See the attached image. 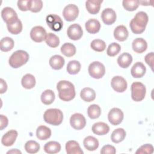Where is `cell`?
<instances>
[{"label": "cell", "mask_w": 154, "mask_h": 154, "mask_svg": "<svg viewBox=\"0 0 154 154\" xmlns=\"http://www.w3.org/2000/svg\"><path fill=\"white\" fill-rule=\"evenodd\" d=\"M59 98L63 101H70L75 97V90L73 84L66 80L60 81L57 85Z\"/></svg>", "instance_id": "6da1fadb"}, {"label": "cell", "mask_w": 154, "mask_h": 154, "mask_svg": "<svg viewBox=\"0 0 154 154\" xmlns=\"http://www.w3.org/2000/svg\"><path fill=\"white\" fill-rule=\"evenodd\" d=\"M149 20L148 16L144 11L138 12L130 22V28L132 32L139 34L143 33Z\"/></svg>", "instance_id": "7a4b0ae2"}, {"label": "cell", "mask_w": 154, "mask_h": 154, "mask_svg": "<svg viewBox=\"0 0 154 154\" xmlns=\"http://www.w3.org/2000/svg\"><path fill=\"white\" fill-rule=\"evenodd\" d=\"M43 119L48 124L58 126L60 125L63 119V112L57 108H50L47 109L43 114Z\"/></svg>", "instance_id": "3957f363"}, {"label": "cell", "mask_w": 154, "mask_h": 154, "mask_svg": "<svg viewBox=\"0 0 154 154\" xmlns=\"http://www.w3.org/2000/svg\"><path fill=\"white\" fill-rule=\"evenodd\" d=\"M29 60V54L25 51L18 50L10 56L8 63L10 66L14 69L20 67L26 64Z\"/></svg>", "instance_id": "277c9868"}, {"label": "cell", "mask_w": 154, "mask_h": 154, "mask_svg": "<svg viewBox=\"0 0 154 154\" xmlns=\"http://www.w3.org/2000/svg\"><path fill=\"white\" fill-rule=\"evenodd\" d=\"M131 97L135 102L143 100L146 96V89L145 85L140 82H134L131 87Z\"/></svg>", "instance_id": "5b68a950"}, {"label": "cell", "mask_w": 154, "mask_h": 154, "mask_svg": "<svg viewBox=\"0 0 154 154\" xmlns=\"http://www.w3.org/2000/svg\"><path fill=\"white\" fill-rule=\"evenodd\" d=\"M89 75L93 78L100 79L105 73V67L104 65L99 61H94L88 66Z\"/></svg>", "instance_id": "8992f818"}, {"label": "cell", "mask_w": 154, "mask_h": 154, "mask_svg": "<svg viewBox=\"0 0 154 154\" xmlns=\"http://www.w3.org/2000/svg\"><path fill=\"white\" fill-rule=\"evenodd\" d=\"M46 21L49 27L54 31H60L63 26V22L61 18L57 14H49L46 17Z\"/></svg>", "instance_id": "52a82bcc"}, {"label": "cell", "mask_w": 154, "mask_h": 154, "mask_svg": "<svg viewBox=\"0 0 154 154\" xmlns=\"http://www.w3.org/2000/svg\"><path fill=\"white\" fill-rule=\"evenodd\" d=\"M78 14V7L75 4H69L66 5L63 11V15L64 19L69 22L75 20L77 18Z\"/></svg>", "instance_id": "ba28073f"}, {"label": "cell", "mask_w": 154, "mask_h": 154, "mask_svg": "<svg viewBox=\"0 0 154 154\" xmlns=\"http://www.w3.org/2000/svg\"><path fill=\"white\" fill-rule=\"evenodd\" d=\"M47 33L45 29L41 26H34L30 32V37L35 42L40 43L45 40Z\"/></svg>", "instance_id": "9c48e42d"}, {"label": "cell", "mask_w": 154, "mask_h": 154, "mask_svg": "<svg viewBox=\"0 0 154 154\" xmlns=\"http://www.w3.org/2000/svg\"><path fill=\"white\" fill-rule=\"evenodd\" d=\"M123 112L118 108H112L108 112V119L111 124L116 126L120 124L123 119Z\"/></svg>", "instance_id": "30bf717a"}, {"label": "cell", "mask_w": 154, "mask_h": 154, "mask_svg": "<svg viewBox=\"0 0 154 154\" xmlns=\"http://www.w3.org/2000/svg\"><path fill=\"white\" fill-rule=\"evenodd\" d=\"M70 123L72 127L75 129L80 130L85 126L86 120L82 114L75 113L70 117Z\"/></svg>", "instance_id": "8fae6325"}, {"label": "cell", "mask_w": 154, "mask_h": 154, "mask_svg": "<svg viewBox=\"0 0 154 154\" xmlns=\"http://www.w3.org/2000/svg\"><path fill=\"white\" fill-rule=\"evenodd\" d=\"M112 88L118 93L124 92L128 87L126 81L120 76H114L111 81Z\"/></svg>", "instance_id": "7c38bea8"}, {"label": "cell", "mask_w": 154, "mask_h": 154, "mask_svg": "<svg viewBox=\"0 0 154 154\" xmlns=\"http://www.w3.org/2000/svg\"><path fill=\"white\" fill-rule=\"evenodd\" d=\"M1 17L3 20L7 23L10 24L16 21L19 18L16 12L11 7H5L1 11Z\"/></svg>", "instance_id": "4fadbf2b"}, {"label": "cell", "mask_w": 154, "mask_h": 154, "mask_svg": "<svg viewBox=\"0 0 154 154\" xmlns=\"http://www.w3.org/2000/svg\"><path fill=\"white\" fill-rule=\"evenodd\" d=\"M67 34L69 38L73 40H79L83 34L81 26L77 23H73L70 25L67 29Z\"/></svg>", "instance_id": "5bb4252c"}, {"label": "cell", "mask_w": 154, "mask_h": 154, "mask_svg": "<svg viewBox=\"0 0 154 154\" xmlns=\"http://www.w3.org/2000/svg\"><path fill=\"white\" fill-rule=\"evenodd\" d=\"M101 18L103 22L108 25L114 23L117 18L115 11L110 8L104 9L101 13Z\"/></svg>", "instance_id": "9a60e30c"}, {"label": "cell", "mask_w": 154, "mask_h": 154, "mask_svg": "<svg viewBox=\"0 0 154 154\" xmlns=\"http://www.w3.org/2000/svg\"><path fill=\"white\" fill-rule=\"evenodd\" d=\"M17 132L16 130H10L7 132H6L2 137L1 143L2 144L7 147L12 146L17 137Z\"/></svg>", "instance_id": "2e32d148"}, {"label": "cell", "mask_w": 154, "mask_h": 154, "mask_svg": "<svg viewBox=\"0 0 154 154\" xmlns=\"http://www.w3.org/2000/svg\"><path fill=\"white\" fill-rule=\"evenodd\" d=\"M146 72V68L143 63L141 62L135 63L131 70V75L135 78H140L143 77Z\"/></svg>", "instance_id": "e0dca14e"}, {"label": "cell", "mask_w": 154, "mask_h": 154, "mask_svg": "<svg viewBox=\"0 0 154 154\" xmlns=\"http://www.w3.org/2000/svg\"><path fill=\"white\" fill-rule=\"evenodd\" d=\"M128 35V31L124 25H119L114 29V37L118 41L123 42L126 40Z\"/></svg>", "instance_id": "ac0fdd59"}, {"label": "cell", "mask_w": 154, "mask_h": 154, "mask_svg": "<svg viewBox=\"0 0 154 154\" xmlns=\"http://www.w3.org/2000/svg\"><path fill=\"white\" fill-rule=\"evenodd\" d=\"M103 1L100 0H89L85 2V7L88 12L91 14L99 13L100 5Z\"/></svg>", "instance_id": "d6986e66"}, {"label": "cell", "mask_w": 154, "mask_h": 154, "mask_svg": "<svg viewBox=\"0 0 154 154\" xmlns=\"http://www.w3.org/2000/svg\"><path fill=\"white\" fill-rule=\"evenodd\" d=\"M66 150L67 154H82L83 151L79 143L74 140H70L66 144Z\"/></svg>", "instance_id": "ffe728a7"}, {"label": "cell", "mask_w": 154, "mask_h": 154, "mask_svg": "<svg viewBox=\"0 0 154 154\" xmlns=\"http://www.w3.org/2000/svg\"><path fill=\"white\" fill-rule=\"evenodd\" d=\"M91 129L94 134L98 135H103L109 132V127L105 123L100 122L93 124Z\"/></svg>", "instance_id": "44dd1931"}, {"label": "cell", "mask_w": 154, "mask_h": 154, "mask_svg": "<svg viewBox=\"0 0 154 154\" xmlns=\"http://www.w3.org/2000/svg\"><path fill=\"white\" fill-rule=\"evenodd\" d=\"M132 46L134 51L137 53L141 54L144 52L147 49V44L146 41L144 38H137L134 40Z\"/></svg>", "instance_id": "7402d4cb"}, {"label": "cell", "mask_w": 154, "mask_h": 154, "mask_svg": "<svg viewBox=\"0 0 154 154\" xmlns=\"http://www.w3.org/2000/svg\"><path fill=\"white\" fill-rule=\"evenodd\" d=\"M87 31L90 34H96L100 29V23L99 20L95 19H91L87 20L85 24Z\"/></svg>", "instance_id": "603a6c76"}, {"label": "cell", "mask_w": 154, "mask_h": 154, "mask_svg": "<svg viewBox=\"0 0 154 154\" xmlns=\"http://www.w3.org/2000/svg\"><path fill=\"white\" fill-rule=\"evenodd\" d=\"M65 63L64 59L60 55H55L49 59V65L54 70H60L63 68Z\"/></svg>", "instance_id": "cb8c5ba5"}, {"label": "cell", "mask_w": 154, "mask_h": 154, "mask_svg": "<svg viewBox=\"0 0 154 154\" xmlns=\"http://www.w3.org/2000/svg\"><path fill=\"white\" fill-rule=\"evenodd\" d=\"M84 147L89 151H94L99 147V141L95 137L93 136H88L85 137L83 141Z\"/></svg>", "instance_id": "d4e9b609"}, {"label": "cell", "mask_w": 154, "mask_h": 154, "mask_svg": "<svg viewBox=\"0 0 154 154\" xmlns=\"http://www.w3.org/2000/svg\"><path fill=\"white\" fill-rule=\"evenodd\" d=\"M132 61V55L127 52L122 54L117 58V63L119 66L122 68H128Z\"/></svg>", "instance_id": "484cf974"}, {"label": "cell", "mask_w": 154, "mask_h": 154, "mask_svg": "<svg viewBox=\"0 0 154 154\" xmlns=\"http://www.w3.org/2000/svg\"><path fill=\"white\" fill-rule=\"evenodd\" d=\"M80 96L83 100L90 102L95 99L96 93L93 89L89 87H85L81 91Z\"/></svg>", "instance_id": "4316f807"}, {"label": "cell", "mask_w": 154, "mask_h": 154, "mask_svg": "<svg viewBox=\"0 0 154 154\" xmlns=\"http://www.w3.org/2000/svg\"><path fill=\"white\" fill-rule=\"evenodd\" d=\"M51 135V130L47 126H40L36 130V136L40 140H46L50 138Z\"/></svg>", "instance_id": "83f0119b"}, {"label": "cell", "mask_w": 154, "mask_h": 154, "mask_svg": "<svg viewBox=\"0 0 154 154\" xmlns=\"http://www.w3.org/2000/svg\"><path fill=\"white\" fill-rule=\"evenodd\" d=\"M61 150V145L57 141H49L44 146V150L49 154H54L59 152Z\"/></svg>", "instance_id": "f1b7e54d"}, {"label": "cell", "mask_w": 154, "mask_h": 154, "mask_svg": "<svg viewBox=\"0 0 154 154\" xmlns=\"http://www.w3.org/2000/svg\"><path fill=\"white\" fill-rule=\"evenodd\" d=\"M21 84L25 88L31 89L35 85V77L30 73H27L22 77Z\"/></svg>", "instance_id": "f546056e"}, {"label": "cell", "mask_w": 154, "mask_h": 154, "mask_svg": "<svg viewBox=\"0 0 154 154\" xmlns=\"http://www.w3.org/2000/svg\"><path fill=\"white\" fill-rule=\"evenodd\" d=\"M126 137V131L123 128H117L111 134V139L114 143H119L122 141Z\"/></svg>", "instance_id": "4dcf8cb0"}, {"label": "cell", "mask_w": 154, "mask_h": 154, "mask_svg": "<svg viewBox=\"0 0 154 154\" xmlns=\"http://www.w3.org/2000/svg\"><path fill=\"white\" fill-rule=\"evenodd\" d=\"M14 45V41L11 38L5 37L2 38L0 41V49L3 52H8L13 48Z\"/></svg>", "instance_id": "1f68e13d"}, {"label": "cell", "mask_w": 154, "mask_h": 154, "mask_svg": "<svg viewBox=\"0 0 154 154\" xmlns=\"http://www.w3.org/2000/svg\"><path fill=\"white\" fill-rule=\"evenodd\" d=\"M55 93L51 90H46L41 95V100L45 105H50L55 100Z\"/></svg>", "instance_id": "d6a6232c"}, {"label": "cell", "mask_w": 154, "mask_h": 154, "mask_svg": "<svg viewBox=\"0 0 154 154\" xmlns=\"http://www.w3.org/2000/svg\"><path fill=\"white\" fill-rule=\"evenodd\" d=\"M61 52L66 57H70L75 54L76 48L72 43H66L61 47Z\"/></svg>", "instance_id": "836d02e7"}, {"label": "cell", "mask_w": 154, "mask_h": 154, "mask_svg": "<svg viewBox=\"0 0 154 154\" xmlns=\"http://www.w3.org/2000/svg\"><path fill=\"white\" fill-rule=\"evenodd\" d=\"M7 27L8 32L12 34H18L22 30V23L21 20L18 19L16 21L12 23L7 24Z\"/></svg>", "instance_id": "e575fe53"}, {"label": "cell", "mask_w": 154, "mask_h": 154, "mask_svg": "<svg viewBox=\"0 0 154 154\" xmlns=\"http://www.w3.org/2000/svg\"><path fill=\"white\" fill-rule=\"evenodd\" d=\"M87 114L88 117L91 119H97L101 114V109L98 105H91L87 109Z\"/></svg>", "instance_id": "d590c367"}, {"label": "cell", "mask_w": 154, "mask_h": 154, "mask_svg": "<svg viewBox=\"0 0 154 154\" xmlns=\"http://www.w3.org/2000/svg\"><path fill=\"white\" fill-rule=\"evenodd\" d=\"M81 70V64L78 61H70L67 66V71L70 75H76Z\"/></svg>", "instance_id": "8d00e7d4"}, {"label": "cell", "mask_w": 154, "mask_h": 154, "mask_svg": "<svg viewBox=\"0 0 154 154\" xmlns=\"http://www.w3.org/2000/svg\"><path fill=\"white\" fill-rule=\"evenodd\" d=\"M46 43L51 48H56L60 44V39L57 35L55 34L49 32L46 35V37L45 39Z\"/></svg>", "instance_id": "74e56055"}, {"label": "cell", "mask_w": 154, "mask_h": 154, "mask_svg": "<svg viewBox=\"0 0 154 154\" xmlns=\"http://www.w3.org/2000/svg\"><path fill=\"white\" fill-rule=\"evenodd\" d=\"M25 149L28 153H35L40 150V144L35 141H28L25 144Z\"/></svg>", "instance_id": "f35d334b"}, {"label": "cell", "mask_w": 154, "mask_h": 154, "mask_svg": "<svg viewBox=\"0 0 154 154\" xmlns=\"http://www.w3.org/2000/svg\"><path fill=\"white\" fill-rule=\"evenodd\" d=\"M90 46L92 49L96 52H103L106 48V43L102 40L94 39L91 42Z\"/></svg>", "instance_id": "ab89813d"}, {"label": "cell", "mask_w": 154, "mask_h": 154, "mask_svg": "<svg viewBox=\"0 0 154 154\" xmlns=\"http://www.w3.org/2000/svg\"><path fill=\"white\" fill-rule=\"evenodd\" d=\"M124 8L129 11H135L139 6V1L138 0H124L122 2Z\"/></svg>", "instance_id": "60d3db41"}, {"label": "cell", "mask_w": 154, "mask_h": 154, "mask_svg": "<svg viewBox=\"0 0 154 154\" xmlns=\"http://www.w3.org/2000/svg\"><path fill=\"white\" fill-rule=\"evenodd\" d=\"M121 50L120 45L117 43H111L106 50V54L110 57H114L117 55Z\"/></svg>", "instance_id": "b9f144b4"}, {"label": "cell", "mask_w": 154, "mask_h": 154, "mask_svg": "<svg viewBox=\"0 0 154 154\" xmlns=\"http://www.w3.org/2000/svg\"><path fill=\"white\" fill-rule=\"evenodd\" d=\"M29 10L33 13L39 12L43 7V2L40 0H30Z\"/></svg>", "instance_id": "7bdbcfd3"}, {"label": "cell", "mask_w": 154, "mask_h": 154, "mask_svg": "<svg viewBox=\"0 0 154 154\" xmlns=\"http://www.w3.org/2000/svg\"><path fill=\"white\" fill-rule=\"evenodd\" d=\"M153 152V147L150 144H146L140 147L136 151V153H149L151 154Z\"/></svg>", "instance_id": "ee69618b"}, {"label": "cell", "mask_w": 154, "mask_h": 154, "mask_svg": "<svg viewBox=\"0 0 154 154\" xmlns=\"http://www.w3.org/2000/svg\"><path fill=\"white\" fill-rule=\"evenodd\" d=\"M30 0H23L17 1V7L20 10L26 11L29 10Z\"/></svg>", "instance_id": "f6af8a7d"}, {"label": "cell", "mask_w": 154, "mask_h": 154, "mask_svg": "<svg viewBox=\"0 0 154 154\" xmlns=\"http://www.w3.org/2000/svg\"><path fill=\"white\" fill-rule=\"evenodd\" d=\"M116 152V150L115 147L109 144L103 146L100 150V153L102 154H114Z\"/></svg>", "instance_id": "bcb514c9"}, {"label": "cell", "mask_w": 154, "mask_h": 154, "mask_svg": "<svg viewBox=\"0 0 154 154\" xmlns=\"http://www.w3.org/2000/svg\"><path fill=\"white\" fill-rule=\"evenodd\" d=\"M146 63L151 67V69L153 70V52H150L147 54L145 58H144Z\"/></svg>", "instance_id": "7dc6e473"}, {"label": "cell", "mask_w": 154, "mask_h": 154, "mask_svg": "<svg viewBox=\"0 0 154 154\" xmlns=\"http://www.w3.org/2000/svg\"><path fill=\"white\" fill-rule=\"evenodd\" d=\"M0 120H1V130H2L5 128H6L8 123V119L6 116L1 114L0 115Z\"/></svg>", "instance_id": "c3c4849f"}, {"label": "cell", "mask_w": 154, "mask_h": 154, "mask_svg": "<svg viewBox=\"0 0 154 154\" xmlns=\"http://www.w3.org/2000/svg\"><path fill=\"white\" fill-rule=\"evenodd\" d=\"M0 81H1V91H0V93L2 94V93H5L7 91V85L6 82L3 79L1 78Z\"/></svg>", "instance_id": "681fc988"}, {"label": "cell", "mask_w": 154, "mask_h": 154, "mask_svg": "<svg viewBox=\"0 0 154 154\" xmlns=\"http://www.w3.org/2000/svg\"><path fill=\"white\" fill-rule=\"evenodd\" d=\"M7 153H22V152L18 149H12L7 152Z\"/></svg>", "instance_id": "f907efd6"}]
</instances>
